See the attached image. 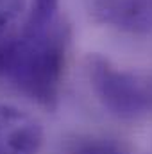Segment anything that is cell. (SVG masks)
<instances>
[{
	"label": "cell",
	"instance_id": "3957f363",
	"mask_svg": "<svg viewBox=\"0 0 152 154\" xmlns=\"http://www.w3.org/2000/svg\"><path fill=\"white\" fill-rule=\"evenodd\" d=\"M90 18L113 31L147 36L152 34V0H90Z\"/></svg>",
	"mask_w": 152,
	"mask_h": 154
},
{
	"label": "cell",
	"instance_id": "8992f818",
	"mask_svg": "<svg viewBox=\"0 0 152 154\" xmlns=\"http://www.w3.org/2000/svg\"><path fill=\"white\" fill-rule=\"evenodd\" d=\"M25 7V0H0V39L16 23Z\"/></svg>",
	"mask_w": 152,
	"mask_h": 154
},
{
	"label": "cell",
	"instance_id": "7a4b0ae2",
	"mask_svg": "<svg viewBox=\"0 0 152 154\" xmlns=\"http://www.w3.org/2000/svg\"><path fill=\"white\" fill-rule=\"evenodd\" d=\"M86 74L91 91L108 113L127 122L152 116V72L125 70L100 54H91L86 59Z\"/></svg>",
	"mask_w": 152,
	"mask_h": 154
},
{
	"label": "cell",
	"instance_id": "5b68a950",
	"mask_svg": "<svg viewBox=\"0 0 152 154\" xmlns=\"http://www.w3.org/2000/svg\"><path fill=\"white\" fill-rule=\"evenodd\" d=\"M66 154H131V151L122 142L109 136L84 134L66 145Z\"/></svg>",
	"mask_w": 152,
	"mask_h": 154
},
{
	"label": "cell",
	"instance_id": "277c9868",
	"mask_svg": "<svg viewBox=\"0 0 152 154\" xmlns=\"http://www.w3.org/2000/svg\"><path fill=\"white\" fill-rule=\"evenodd\" d=\"M43 142L45 131L36 116L0 104V154H39Z\"/></svg>",
	"mask_w": 152,
	"mask_h": 154
},
{
	"label": "cell",
	"instance_id": "6da1fadb",
	"mask_svg": "<svg viewBox=\"0 0 152 154\" xmlns=\"http://www.w3.org/2000/svg\"><path fill=\"white\" fill-rule=\"evenodd\" d=\"M70 48V25L59 0H32L18 32L0 39V84L36 106L59 104Z\"/></svg>",
	"mask_w": 152,
	"mask_h": 154
}]
</instances>
